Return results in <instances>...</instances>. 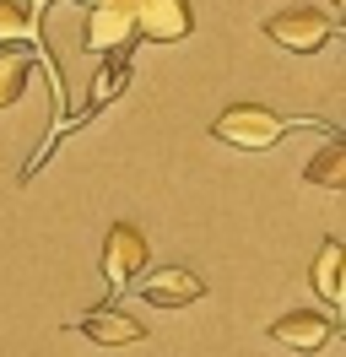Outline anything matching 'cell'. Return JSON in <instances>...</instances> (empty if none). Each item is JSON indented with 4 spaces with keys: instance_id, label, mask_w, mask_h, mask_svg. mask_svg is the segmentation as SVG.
Returning a JSON list of instances; mask_svg holds the SVG:
<instances>
[{
    "instance_id": "cell-1",
    "label": "cell",
    "mask_w": 346,
    "mask_h": 357,
    "mask_svg": "<svg viewBox=\"0 0 346 357\" xmlns=\"http://www.w3.org/2000/svg\"><path fill=\"white\" fill-rule=\"evenodd\" d=\"M287 130H298V119H287L276 109H260V103H233V109H222L211 119V135L227 141V146H238V152H265Z\"/></svg>"
},
{
    "instance_id": "cell-2",
    "label": "cell",
    "mask_w": 346,
    "mask_h": 357,
    "mask_svg": "<svg viewBox=\"0 0 346 357\" xmlns=\"http://www.w3.org/2000/svg\"><path fill=\"white\" fill-rule=\"evenodd\" d=\"M265 38L281 49H292V54H319L330 38H336V17L319 11V6H292V11H276L271 22H265Z\"/></svg>"
},
{
    "instance_id": "cell-3",
    "label": "cell",
    "mask_w": 346,
    "mask_h": 357,
    "mask_svg": "<svg viewBox=\"0 0 346 357\" xmlns=\"http://www.w3.org/2000/svg\"><path fill=\"white\" fill-rule=\"evenodd\" d=\"M141 266H146V233L130 227V222H114L108 238H103V282H108V292L119 298V292L141 276Z\"/></svg>"
},
{
    "instance_id": "cell-4",
    "label": "cell",
    "mask_w": 346,
    "mask_h": 357,
    "mask_svg": "<svg viewBox=\"0 0 346 357\" xmlns=\"http://www.w3.org/2000/svg\"><path fill=\"white\" fill-rule=\"evenodd\" d=\"M190 33H195L190 0H141V6H135V38H151V44H184Z\"/></svg>"
},
{
    "instance_id": "cell-5",
    "label": "cell",
    "mask_w": 346,
    "mask_h": 357,
    "mask_svg": "<svg viewBox=\"0 0 346 357\" xmlns=\"http://www.w3.org/2000/svg\"><path fill=\"white\" fill-rule=\"evenodd\" d=\"M271 341L287 347V352L314 357V352H324V347L336 341V319H330V314H314V309H292V314H281L276 325H271Z\"/></svg>"
},
{
    "instance_id": "cell-6",
    "label": "cell",
    "mask_w": 346,
    "mask_h": 357,
    "mask_svg": "<svg viewBox=\"0 0 346 357\" xmlns=\"http://www.w3.org/2000/svg\"><path fill=\"white\" fill-rule=\"evenodd\" d=\"M76 331L86 341H98V347H135V341H146V325H135L119 303H98V309H86L76 319Z\"/></svg>"
},
{
    "instance_id": "cell-7",
    "label": "cell",
    "mask_w": 346,
    "mask_h": 357,
    "mask_svg": "<svg viewBox=\"0 0 346 357\" xmlns=\"http://www.w3.org/2000/svg\"><path fill=\"white\" fill-rule=\"evenodd\" d=\"M141 298L157 303V309H184V303H200V298H206V282L184 266H163L141 282Z\"/></svg>"
},
{
    "instance_id": "cell-8",
    "label": "cell",
    "mask_w": 346,
    "mask_h": 357,
    "mask_svg": "<svg viewBox=\"0 0 346 357\" xmlns=\"http://www.w3.org/2000/svg\"><path fill=\"white\" fill-rule=\"evenodd\" d=\"M82 38H86V49H98V54L135 49V17H130V11H114V6H92Z\"/></svg>"
},
{
    "instance_id": "cell-9",
    "label": "cell",
    "mask_w": 346,
    "mask_h": 357,
    "mask_svg": "<svg viewBox=\"0 0 346 357\" xmlns=\"http://www.w3.org/2000/svg\"><path fill=\"white\" fill-rule=\"evenodd\" d=\"M303 184H314V190H346V141H341V135H330L319 152L308 157Z\"/></svg>"
},
{
    "instance_id": "cell-10",
    "label": "cell",
    "mask_w": 346,
    "mask_h": 357,
    "mask_svg": "<svg viewBox=\"0 0 346 357\" xmlns=\"http://www.w3.org/2000/svg\"><path fill=\"white\" fill-rule=\"evenodd\" d=\"M125 82H130V49H119V54H114V60L98 70V82H92V98H86L82 119H92L98 109H108V103H114V98L125 92Z\"/></svg>"
},
{
    "instance_id": "cell-11",
    "label": "cell",
    "mask_w": 346,
    "mask_h": 357,
    "mask_svg": "<svg viewBox=\"0 0 346 357\" xmlns=\"http://www.w3.org/2000/svg\"><path fill=\"white\" fill-rule=\"evenodd\" d=\"M341 266H346L341 238H324V244H319V260H314V292H319L330 309L341 303Z\"/></svg>"
},
{
    "instance_id": "cell-12",
    "label": "cell",
    "mask_w": 346,
    "mask_h": 357,
    "mask_svg": "<svg viewBox=\"0 0 346 357\" xmlns=\"http://www.w3.org/2000/svg\"><path fill=\"white\" fill-rule=\"evenodd\" d=\"M33 82V54L22 49H0V109H11Z\"/></svg>"
},
{
    "instance_id": "cell-13",
    "label": "cell",
    "mask_w": 346,
    "mask_h": 357,
    "mask_svg": "<svg viewBox=\"0 0 346 357\" xmlns=\"http://www.w3.org/2000/svg\"><path fill=\"white\" fill-rule=\"evenodd\" d=\"M33 38H38V17L27 6H17V0H0V49L33 44Z\"/></svg>"
},
{
    "instance_id": "cell-14",
    "label": "cell",
    "mask_w": 346,
    "mask_h": 357,
    "mask_svg": "<svg viewBox=\"0 0 346 357\" xmlns=\"http://www.w3.org/2000/svg\"><path fill=\"white\" fill-rule=\"evenodd\" d=\"M92 6H114V11H130V17H135V6H141V0H92Z\"/></svg>"
},
{
    "instance_id": "cell-15",
    "label": "cell",
    "mask_w": 346,
    "mask_h": 357,
    "mask_svg": "<svg viewBox=\"0 0 346 357\" xmlns=\"http://www.w3.org/2000/svg\"><path fill=\"white\" fill-rule=\"evenodd\" d=\"M49 6H54V0H33V17H43V11H49Z\"/></svg>"
},
{
    "instance_id": "cell-16",
    "label": "cell",
    "mask_w": 346,
    "mask_h": 357,
    "mask_svg": "<svg viewBox=\"0 0 346 357\" xmlns=\"http://www.w3.org/2000/svg\"><path fill=\"white\" fill-rule=\"evenodd\" d=\"M330 6H346V0H330Z\"/></svg>"
}]
</instances>
